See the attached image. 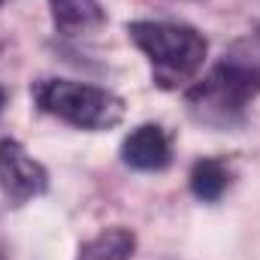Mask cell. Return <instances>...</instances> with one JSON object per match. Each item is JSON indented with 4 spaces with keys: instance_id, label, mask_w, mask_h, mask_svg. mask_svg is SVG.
<instances>
[{
    "instance_id": "7a4b0ae2",
    "label": "cell",
    "mask_w": 260,
    "mask_h": 260,
    "mask_svg": "<svg viewBox=\"0 0 260 260\" xmlns=\"http://www.w3.org/2000/svg\"><path fill=\"white\" fill-rule=\"evenodd\" d=\"M130 43L145 55L151 79L164 91H176L188 82H197V73L206 64L209 43L206 37L179 21H130Z\"/></svg>"
},
{
    "instance_id": "5b68a950",
    "label": "cell",
    "mask_w": 260,
    "mask_h": 260,
    "mask_svg": "<svg viewBox=\"0 0 260 260\" xmlns=\"http://www.w3.org/2000/svg\"><path fill=\"white\" fill-rule=\"evenodd\" d=\"M121 164L136 173H160L173 164V142L160 124H139L121 142Z\"/></svg>"
},
{
    "instance_id": "3957f363",
    "label": "cell",
    "mask_w": 260,
    "mask_h": 260,
    "mask_svg": "<svg viewBox=\"0 0 260 260\" xmlns=\"http://www.w3.org/2000/svg\"><path fill=\"white\" fill-rule=\"evenodd\" d=\"M30 97L40 112L64 121L79 130H112L124 121V100L100 85L76 82V79H37L30 85Z\"/></svg>"
},
{
    "instance_id": "277c9868",
    "label": "cell",
    "mask_w": 260,
    "mask_h": 260,
    "mask_svg": "<svg viewBox=\"0 0 260 260\" xmlns=\"http://www.w3.org/2000/svg\"><path fill=\"white\" fill-rule=\"evenodd\" d=\"M46 191H49V170L34 154H27V148L18 139L3 136L0 139V194L6 206L21 209Z\"/></svg>"
},
{
    "instance_id": "8fae6325",
    "label": "cell",
    "mask_w": 260,
    "mask_h": 260,
    "mask_svg": "<svg viewBox=\"0 0 260 260\" xmlns=\"http://www.w3.org/2000/svg\"><path fill=\"white\" fill-rule=\"evenodd\" d=\"M0 260H3V257H0Z\"/></svg>"
},
{
    "instance_id": "8992f818",
    "label": "cell",
    "mask_w": 260,
    "mask_h": 260,
    "mask_svg": "<svg viewBox=\"0 0 260 260\" xmlns=\"http://www.w3.org/2000/svg\"><path fill=\"white\" fill-rule=\"evenodd\" d=\"M52 24L61 37H91L106 24L100 0H49Z\"/></svg>"
},
{
    "instance_id": "ba28073f",
    "label": "cell",
    "mask_w": 260,
    "mask_h": 260,
    "mask_svg": "<svg viewBox=\"0 0 260 260\" xmlns=\"http://www.w3.org/2000/svg\"><path fill=\"white\" fill-rule=\"evenodd\" d=\"M230 188V167L221 157H203L191 170V194L203 203H218Z\"/></svg>"
},
{
    "instance_id": "6da1fadb",
    "label": "cell",
    "mask_w": 260,
    "mask_h": 260,
    "mask_svg": "<svg viewBox=\"0 0 260 260\" xmlns=\"http://www.w3.org/2000/svg\"><path fill=\"white\" fill-rule=\"evenodd\" d=\"M260 97V24L227 46L221 61L185 91V106L203 127H239Z\"/></svg>"
},
{
    "instance_id": "9c48e42d",
    "label": "cell",
    "mask_w": 260,
    "mask_h": 260,
    "mask_svg": "<svg viewBox=\"0 0 260 260\" xmlns=\"http://www.w3.org/2000/svg\"><path fill=\"white\" fill-rule=\"evenodd\" d=\"M3 106H6V91H3V85H0V115H3Z\"/></svg>"
},
{
    "instance_id": "52a82bcc",
    "label": "cell",
    "mask_w": 260,
    "mask_h": 260,
    "mask_svg": "<svg viewBox=\"0 0 260 260\" xmlns=\"http://www.w3.org/2000/svg\"><path fill=\"white\" fill-rule=\"evenodd\" d=\"M136 254V236L127 227H109L79 245L76 260H130Z\"/></svg>"
},
{
    "instance_id": "30bf717a",
    "label": "cell",
    "mask_w": 260,
    "mask_h": 260,
    "mask_svg": "<svg viewBox=\"0 0 260 260\" xmlns=\"http://www.w3.org/2000/svg\"><path fill=\"white\" fill-rule=\"evenodd\" d=\"M0 3H3V0H0Z\"/></svg>"
}]
</instances>
